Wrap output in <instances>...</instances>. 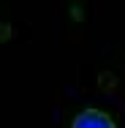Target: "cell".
<instances>
[{
	"label": "cell",
	"instance_id": "6da1fadb",
	"mask_svg": "<svg viewBox=\"0 0 125 128\" xmlns=\"http://www.w3.org/2000/svg\"><path fill=\"white\" fill-rule=\"evenodd\" d=\"M71 128H117L114 117L103 109H95V106H87L82 112H76L74 120H71Z\"/></svg>",
	"mask_w": 125,
	"mask_h": 128
}]
</instances>
